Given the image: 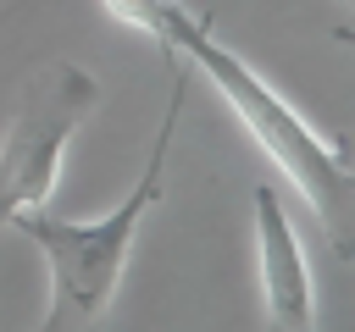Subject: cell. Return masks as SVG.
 <instances>
[{"label": "cell", "instance_id": "1", "mask_svg": "<svg viewBox=\"0 0 355 332\" xmlns=\"http://www.w3.org/2000/svg\"><path fill=\"white\" fill-rule=\"evenodd\" d=\"M161 55H183L189 66H200L211 77V89L233 105V116L244 122V133L266 149V160L294 183V194L316 210L327 243L338 260H355V172L338 166L333 144H322L311 133V122L239 55L211 33V17L178 6L172 28H166V50Z\"/></svg>", "mask_w": 355, "mask_h": 332}, {"label": "cell", "instance_id": "2", "mask_svg": "<svg viewBox=\"0 0 355 332\" xmlns=\"http://www.w3.org/2000/svg\"><path fill=\"white\" fill-rule=\"evenodd\" d=\"M166 66H172V94H166L150 160H144L139 183L122 194V205L105 210L100 221H61L50 210L17 216V232L50 266V304H44V321L33 332H100L105 326V310H111L122 271H128L133 232L166 194V155H172V133L183 116V66H178V55H166Z\"/></svg>", "mask_w": 355, "mask_h": 332}, {"label": "cell", "instance_id": "3", "mask_svg": "<svg viewBox=\"0 0 355 332\" xmlns=\"http://www.w3.org/2000/svg\"><path fill=\"white\" fill-rule=\"evenodd\" d=\"M94 105H100V77L78 61H50L22 83L0 138V232L17 227V216L44 210L61 177L67 144Z\"/></svg>", "mask_w": 355, "mask_h": 332}, {"label": "cell", "instance_id": "4", "mask_svg": "<svg viewBox=\"0 0 355 332\" xmlns=\"http://www.w3.org/2000/svg\"><path fill=\"white\" fill-rule=\"evenodd\" d=\"M255 266H261L266 332H316V282L272 183L255 188Z\"/></svg>", "mask_w": 355, "mask_h": 332}, {"label": "cell", "instance_id": "5", "mask_svg": "<svg viewBox=\"0 0 355 332\" xmlns=\"http://www.w3.org/2000/svg\"><path fill=\"white\" fill-rule=\"evenodd\" d=\"M178 6L183 0H105V11L116 22H128V28H139L155 50H166V28H172V11Z\"/></svg>", "mask_w": 355, "mask_h": 332}, {"label": "cell", "instance_id": "6", "mask_svg": "<svg viewBox=\"0 0 355 332\" xmlns=\"http://www.w3.org/2000/svg\"><path fill=\"white\" fill-rule=\"evenodd\" d=\"M333 155H338V166H344V172H355V133L333 138Z\"/></svg>", "mask_w": 355, "mask_h": 332}, {"label": "cell", "instance_id": "7", "mask_svg": "<svg viewBox=\"0 0 355 332\" xmlns=\"http://www.w3.org/2000/svg\"><path fill=\"white\" fill-rule=\"evenodd\" d=\"M333 39L338 44H355V28H333Z\"/></svg>", "mask_w": 355, "mask_h": 332}, {"label": "cell", "instance_id": "8", "mask_svg": "<svg viewBox=\"0 0 355 332\" xmlns=\"http://www.w3.org/2000/svg\"><path fill=\"white\" fill-rule=\"evenodd\" d=\"M349 6H355V0H349Z\"/></svg>", "mask_w": 355, "mask_h": 332}]
</instances>
